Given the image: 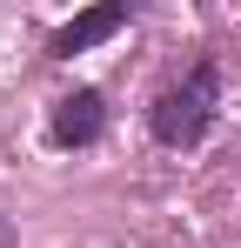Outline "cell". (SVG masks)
<instances>
[{"instance_id": "3", "label": "cell", "mask_w": 241, "mask_h": 248, "mask_svg": "<svg viewBox=\"0 0 241 248\" xmlns=\"http://www.w3.org/2000/svg\"><path fill=\"white\" fill-rule=\"evenodd\" d=\"M101 127H107V108H101L94 87H74V94L54 101V141H60V148H94Z\"/></svg>"}, {"instance_id": "1", "label": "cell", "mask_w": 241, "mask_h": 248, "mask_svg": "<svg viewBox=\"0 0 241 248\" xmlns=\"http://www.w3.org/2000/svg\"><path fill=\"white\" fill-rule=\"evenodd\" d=\"M214 94H221L214 61H201V67H188L174 87H161V94H154V108H148L154 141H161V148H195L201 134L214 127Z\"/></svg>"}, {"instance_id": "2", "label": "cell", "mask_w": 241, "mask_h": 248, "mask_svg": "<svg viewBox=\"0 0 241 248\" xmlns=\"http://www.w3.org/2000/svg\"><path fill=\"white\" fill-rule=\"evenodd\" d=\"M120 27H127V7L120 0H107V7H87V14H74L54 41H47V54L54 61H74V54H87V47H101V41H114Z\"/></svg>"}, {"instance_id": "4", "label": "cell", "mask_w": 241, "mask_h": 248, "mask_svg": "<svg viewBox=\"0 0 241 248\" xmlns=\"http://www.w3.org/2000/svg\"><path fill=\"white\" fill-rule=\"evenodd\" d=\"M0 248H20V242H14V221H7V215H0Z\"/></svg>"}]
</instances>
